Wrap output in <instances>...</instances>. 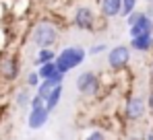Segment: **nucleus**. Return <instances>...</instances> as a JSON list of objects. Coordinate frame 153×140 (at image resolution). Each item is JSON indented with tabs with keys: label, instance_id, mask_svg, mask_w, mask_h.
<instances>
[{
	"label": "nucleus",
	"instance_id": "obj_1",
	"mask_svg": "<svg viewBox=\"0 0 153 140\" xmlns=\"http://www.w3.org/2000/svg\"><path fill=\"white\" fill-rule=\"evenodd\" d=\"M29 33H31V41L39 49H52L60 39V29L52 21H37Z\"/></svg>",
	"mask_w": 153,
	"mask_h": 140
},
{
	"label": "nucleus",
	"instance_id": "obj_2",
	"mask_svg": "<svg viewBox=\"0 0 153 140\" xmlns=\"http://www.w3.org/2000/svg\"><path fill=\"white\" fill-rule=\"evenodd\" d=\"M89 54L85 52V47L81 46H68L64 47L60 54H58V58H56V66H58V70L60 72H71L73 68H76V66H81L83 62H85V58H87Z\"/></svg>",
	"mask_w": 153,
	"mask_h": 140
},
{
	"label": "nucleus",
	"instance_id": "obj_3",
	"mask_svg": "<svg viewBox=\"0 0 153 140\" xmlns=\"http://www.w3.org/2000/svg\"><path fill=\"white\" fill-rule=\"evenodd\" d=\"M76 91L83 97H95L102 91V78L93 70H85L76 76Z\"/></svg>",
	"mask_w": 153,
	"mask_h": 140
},
{
	"label": "nucleus",
	"instance_id": "obj_4",
	"mask_svg": "<svg viewBox=\"0 0 153 140\" xmlns=\"http://www.w3.org/2000/svg\"><path fill=\"white\" fill-rule=\"evenodd\" d=\"M21 74V62L15 54H0V78L6 83L17 80Z\"/></svg>",
	"mask_w": 153,
	"mask_h": 140
},
{
	"label": "nucleus",
	"instance_id": "obj_5",
	"mask_svg": "<svg viewBox=\"0 0 153 140\" xmlns=\"http://www.w3.org/2000/svg\"><path fill=\"white\" fill-rule=\"evenodd\" d=\"M130 62V46H124V43H118L114 46L110 52H108V66L114 72H120L124 70Z\"/></svg>",
	"mask_w": 153,
	"mask_h": 140
},
{
	"label": "nucleus",
	"instance_id": "obj_6",
	"mask_svg": "<svg viewBox=\"0 0 153 140\" xmlns=\"http://www.w3.org/2000/svg\"><path fill=\"white\" fill-rule=\"evenodd\" d=\"M147 101L141 97V95H130L126 99V105H124V117L128 122H141L145 113H147Z\"/></svg>",
	"mask_w": 153,
	"mask_h": 140
},
{
	"label": "nucleus",
	"instance_id": "obj_7",
	"mask_svg": "<svg viewBox=\"0 0 153 140\" xmlns=\"http://www.w3.org/2000/svg\"><path fill=\"white\" fill-rule=\"evenodd\" d=\"M95 21H97V17H95L93 8H89V6H85V4L76 6L75 15H73L75 27L83 29V31H95Z\"/></svg>",
	"mask_w": 153,
	"mask_h": 140
},
{
	"label": "nucleus",
	"instance_id": "obj_8",
	"mask_svg": "<svg viewBox=\"0 0 153 140\" xmlns=\"http://www.w3.org/2000/svg\"><path fill=\"white\" fill-rule=\"evenodd\" d=\"M48 117H50V111L46 107H37V109H31L29 116H27V126L31 130H39L48 124Z\"/></svg>",
	"mask_w": 153,
	"mask_h": 140
},
{
	"label": "nucleus",
	"instance_id": "obj_9",
	"mask_svg": "<svg viewBox=\"0 0 153 140\" xmlns=\"http://www.w3.org/2000/svg\"><path fill=\"white\" fill-rule=\"evenodd\" d=\"M128 33H130V39L132 37H143V35H153V19L145 13V17L139 23L128 27Z\"/></svg>",
	"mask_w": 153,
	"mask_h": 140
},
{
	"label": "nucleus",
	"instance_id": "obj_10",
	"mask_svg": "<svg viewBox=\"0 0 153 140\" xmlns=\"http://www.w3.org/2000/svg\"><path fill=\"white\" fill-rule=\"evenodd\" d=\"M100 10L105 19H116L122 15V0H100Z\"/></svg>",
	"mask_w": 153,
	"mask_h": 140
},
{
	"label": "nucleus",
	"instance_id": "obj_11",
	"mask_svg": "<svg viewBox=\"0 0 153 140\" xmlns=\"http://www.w3.org/2000/svg\"><path fill=\"white\" fill-rule=\"evenodd\" d=\"M128 46H130V49H134V52H141V54H145V52H151V49H153V35L132 37Z\"/></svg>",
	"mask_w": 153,
	"mask_h": 140
},
{
	"label": "nucleus",
	"instance_id": "obj_12",
	"mask_svg": "<svg viewBox=\"0 0 153 140\" xmlns=\"http://www.w3.org/2000/svg\"><path fill=\"white\" fill-rule=\"evenodd\" d=\"M58 54L54 49H39L37 56H35V66H44V64H50V62H56Z\"/></svg>",
	"mask_w": 153,
	"mask_h": 140
},
{
	"label": "nucleus",
	"instance_id": "obj_13",
	"mask_svg": "<svg viewBox=\"0 0 153 140\" xmlns=\"http://www.w3.org/2000/svg\"><path fill=\"white\" fill-rule=\"evenodd\" d=\"M31 99H33V95L29 93V87L19 89L17 95H15V103H17L19 107H29V105H31Z\"/></svg>",
	"mask_w": 153,
	"mask_h": 140
},
{
	"label": "nucleus",
	"instance_id": "obj_14",
	"mask_svg": "<svg viewBox=\"0 0 153 140\" xmlns=\"http://www.w3.org/2000/svg\"><path fill=\"white\" fill-rule=\"evenodd\" d=\"M60 70L56 66V62H50V64H44V66H39L37 68V74L42 76V80H50L52 76H56Z\"/></svg>",
	"mask_w": 153,
	"mask_h": 140
},
{
	"label": "nucleus",
	"instance_id": "obj_15",
	"mask_svg": "<svg viewBox=\"0 0 153 140\" xmlns=\"http://www.w3.org/2000/svg\"><path fill=\"white\" fill-rule=\"evenodd\" d=\"M60 99H62V85H60V87H56V89H54V93H52L50 97L46 99V109H48L50 113L56 109V107H58Z\"/></svg>",
	"mask_w": 153,
	"mask_h": 140
},
{
	"label": "nucleus",
	"instance_id": "obj_16",
	"mask_svg": "<svg viewBox=\"0 0 153 140\" xmlns=\"http://www.w3.org/2000/svg\"><path fill=\"white\" fill-rule=\"evenodd\" d=\"M56 87H60V85H54L52 80H42V85L37 87V91H35V93L39 95V97H44V99H48V97L54 93V89H56Z\"/></svg>",
	"mask_w": 153,
	"mask_h": 140
},
{
	"label": "nucleus",
	"instance_id": "obj_17",
	"mask_svg": "<svg viewBox=\"0 0 153 140\" xmlns=\"http://www.w3.org/2000/svg\"><path fill=\"white\" fill-rule=\"evenodd\" d=\"M25 85L29 87V89H35V91H37V87L42 85V76H39V74H37L35 70H33V72H29V74H27Z\"/></svg>",
	"mask_w": 153,
	"mask_h": 140
},
{
	"label": "nucleus",
	"instance_id": "obj_18",
	"mask_svg": "<svg viewBox=\"0 0 153 140\" xmlns=\"http://www.w3.org/2000/svg\"><path fill=\"white\" fill-rule=\"evenodd\" d=\"M137 2H139V0H122V15H124V17H128L130 13L137 10V8H134Z\"/></svg>",
	"mask_w": 153,
	"mask_h": 140
},
{
	"label": "nucleus",
	"instance_id": "obj_19",
	"mask_svg": "<svg viewBox=\"0 0 153 140\" xmlns=\"http://www.w3.org/2000/svg\"><path fill=\"white\" fill-rule=\"evenodd\" d=\"M143 17H145V13H143V10H134V13H130V15L126 17V25H128V27H132L134 23H139Z\"/></svg>",
	"mask_w": 153,
	"mask_h": 140
},
{
	"label": "nucleus",
	"instance_id": "obj_20",
	"mask_svg": "<svg viewBox=\"0 0 153 140\" xmlns=\"http://www.w3.org/2000/svg\"><path fill=\"white\" fill-rule=\"evenodd\" d=\"M105 49H108V43H95V46H91L87 49V54H89V56H100Z\"/></svg>",
	"mask_w": 153,
	"mask_h": 140
},
{
	"label": "nucleus",
	"instance_id": "obj_21",
	"mask_svg": "<svg viewBox=\"0 0 153 140\" xmlns=\"http://www.w3.org/2000/svg\"><path fill=\"white\" fill-rule=\"evenodd\" d=\"M31 109H37V107H46V99L44 97H39V95L35 93L33 95V99H31V105H29Z\"/></svg>",
	"mask_w": 153,
	"mask_h": 140
},
{
	"label": "nucleus",
	"instance_id": "obj_22",
	"mask_svg": "<svg viewBox=\"0 0 153 140\" xmlns=\"http://www.w3.org/2000/svg\"><path fill=\"white\" fill-rule=\"evenodd\" d=\"M83 140H105V134H103L102 130H93V132H89Z\"/></svg>",
	"mask_w": 153,
	"mask_h": 140
},
{
	"label": "nucleus",
	"instance_id": "obj_23",
	"mask_svg": "<svg viewBox=\"0 0 153 140\" xmlns=\"http://www.w3.org/2000/svg\"><path fill=\"white\" fill-rule=\"evenodd\" d=\"M147 107L151 109V113H153V91L149 93V97H147Z\"/></svg>",
	"mask_w": 153,
	"mask_h": 140
},
{
	"label": "nucleus",
	"instance_id": "obj_24",
	"mask_svg": "<svg viewBox=\"0 0 153 140\" xmlns=\"http://www.w3.org/2000/svg\"><path fill=\"white\" fill-rule=\"evenodd\" d=\"M143 140H153V128H149V130L145 132V136H143Z\"/></svg>",
	"mask_w": 153,
	"mask_h": 140
},
{
	"label": "nucleus",
	"instance_id": "obj_25",
	"mask_svg": "<svg viewBox=\"0 0 153 140\" xmlns=\"http://www.w3.org/2000/svg\"><path fill=\"white\" fill-rule=\"evenodd\" d=\"M149 78H151V85H153V62H151V70H149Z\"/></svg>",
	"mask_w": 153,
	"mask_h": 140
},
{
	"label": "nucleus",
	"instance_id": "obj_26",
	"mask_svg": "<svg viewBox=\"0 0 153 140\" xmlns=\"http://www.w3.org/2000/svg\"><path fill=\"white\" fill-rule=\"evenodd\" d=\"M128 140H143V136H128Z\"/></svg>",
	"mask_w": 153,
	"mask_h": 140
},
{
	"label": "nucleus",
	"instance_id": "obj_27",
	"mask_svg": "<svg viewBox=\"0 0 153 140\" xmlns=\"http://www.w3.org/2000/svg\"><path fill=\"white\" fill-rule=\"evenodd\" d=\"M145 2H147V4H153V0H145Z\"/></svg>",
	"mask_w": 153,
	"mask_h": 140
}]
</instances>
